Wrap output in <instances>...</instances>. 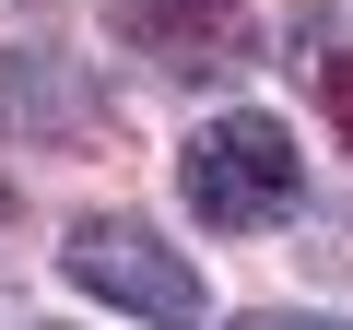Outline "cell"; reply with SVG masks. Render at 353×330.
Masks as SVG:
<instances>
[{
	"label": "cell",
	"instance_id": "1",
	"mask_svg": "<svg viewBox=\"0 0 353 330\" xmlns=\"http://www.w3.org/2000/svg\"><path fill=\"white\" fill-rule=\"evenodd\" d=\"M176 189H189V213L212 236H259V224H283L306 201V153H294V130L271 106H224V118H201L176 142Z\"/></svg>",
	"mask_w": 353,
	"mask_h": 330
},
{
	"label": "cell",
	"instance_id": "2",
	"mask_svg": "<svg viewBox=\"0 0 353 330\" xmlns=\"http://www.w3.org/2000/svg\"><path fill=\"white\" fill-rule=\"evenodd\" d=\"M59 271H71L94 307H118V318H153V330H212V295H201L189 248H165L141 213H83V224H71V248H59Z\"/></svg>",
	"mask_w": 353,
	"mask_h": 330
},
{
	"label": "cell",
	"instance_id": "3",
	"mask_svg": "<svg viewBox=\"0 0 353 330\" xmlns=\"http://www.w3.org/2000/svg\"><path fill=\"white\" fill-rule=\"evenodd\" d=\"M118 36L165 83H236L259 59V12L248 0H118Z\"/></svg>",
	"mask_w": 353,
	"mask_h": 330
},
{
	"label": "cell",
	"instance_id": "4",
	"mask_svg": "<svg viewBox=\"0 0 353 330\" xmlns=\"http://www.w3.org/2000/svg\"><path fill=\"white\" fill-rule=\"evenodd\" d=\"M106 130V83L71 48H0V142L24 153H83Z\"/></svg>",
	"mask_w": 353,
	"mask_h": 330
},
{
	"label": "cell",
	"instance_id": "5",
	"mask_svg": "<svg viewBox=\"0 0 353 330\" xmlns=\"http://www.w3.org/2000/svg\"><path fill=\"white\" fill-rule=\"evenodd\" d=\"M294 71H306L318 118H330L341 153H353V36H341V24H294Z\"/></svg>",
	"mask_w": 353,
	"mask_h": 330
},
{
	"label": "cell",
	"instance_id": "6",
	"mask_svg": "<svg viewBox=\"0 0 353 330\" xmlns=\"http://www.w3.org/2000/svg\"><path fill=\"white\" fill-rule=\"evenodd\" d=\"M224 330H341V318H318V307H236Z\"/></svg>",
	"mask_w": 353,
	"mask_h": 330
},
{
	"label": "cell",
	"instance_id": "7",
	"mask_svg": "<svg viewBox=\"0 0 353 330\" xmlns=\"http://www.w3.org/2000/svg\"><path fill=\"white\" fill-rule=\"evenodd\" d=\"M24 330H71V318H24Z\"/></svg>",
	"mask_w": 353,
	"mask_h": 330
}]
</instances>
